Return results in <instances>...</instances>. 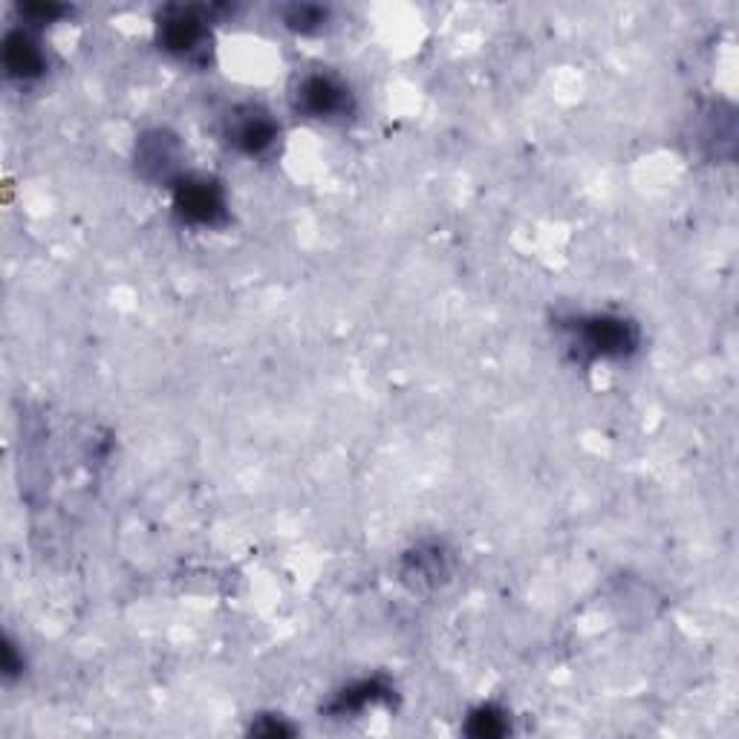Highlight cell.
<instances>
[{
	"instance_id": "6da1fadb",
	"label": "cell",
	"mask_w": 739,
	"mask_h": 739,
	"mask_svg": "<svg viewBox=\"0 0 739 739\" xmlns=\"http://www.w3.org/2000/svg\"><path fill=\"white\" fill-rule=\"evenodd\" d=\"M578 347L590 355H604V359H616V355L633 353L639 344V332L630 320L609 318V315H592L583 318L576 327Z\"/></svg>"
},
{
	"instance_id": "7a4b0ae2",
	"label": "cell",
	"mask_w": 739,
	"mask_h": 739,
	"mask_svg": "<svg viewBox=\"0 0 739 739\" xmlns=\"http://www.w3.org/2000/svg\"><path fill=\"white\" fill-rule=\"evenodd\" d=\"M173 208L182 220L197 222V226H217L226 217V199L217 182L199 177V180H182L177 185Z\"/></svg>"
},
{
	"instance_id": "3957f363",
	"label": "cell",
	"mask_w": 739,
	"mask_h": 739,
	"mask_svg": "<svg viewBox=\"0 0 739 739\" xmlns=\"http://www.w3.org/2000/svg\"><path fill=\"white\" fill-rule=\"evenodd\" d=\"M298 107L313 119H332L350 107V93L332 75H310L298 87Z\"/></svg>"
},
{
	"instance_id": "277c9868",
	"label": "cell",
	"mask_w": 739,
	"mask_h": 739,
	"mask_svg": "<svg viewBox=\"0 0 739 739\" xmlns=\"http://www.w3.org/2000/svg\"><path fill=\"white\" fill-rule=\"evenodd\" d=\"M275 140H278V128H275V122H271L266 113L249 110L246 116L234 119L231 142H234L243 154H249V157H257V154L269 150Z\"/></svg>"
},
{
	"instance_id": "5b68a950",
	"label": "cell",
	"mask_w": 739,
	"mask_h": 739,
	"mask_svg": "<svg viewBox=\"0 0 739 739\" xmlns=\"http://www.w3.org/2000/svg\"><path fill=\"white\" fill-rule=\"evenodd\" d=\"M203 38H206V29H203V21L194 17V12L177 9L171 17H165L162 24L165 50L180 52V56H191V52L203 44Z\"/></svg>"
},
{
	"instance_id": "8992f818",
	"label": "cell",
	"mask_w": 739,
	"mask_h": 739,
	"mask_svg": "<svg viewBox=\"0 0 739 739\" xmlns=\"http://www.w3.org/2000/svg\"><path fill=\"white\" fill-rule=\"evenodd\" d=\"M7 66L9 73L21 75V78H33V75H38L44 70L41 50H38V44H35L26 33L9 35Z\"/></svg>"
},
{
	"instance_id": "52a82bcc",
	"label": "cell",
	"mask_w": 739,
	"mask_h": 739,
	"mask_svg": "<svg viewBox=\"0 0 739 739\" xmlns=\"http://www.w3.org/2000/svg\"><path fill=\"white\" fill-rule=\"evenodd\" d=\"M171 140H165L162 133H157L154 140L142 142V154H140V165L142 168H154L157 173H168V168L173 165V148L168 150Z\"/></svg>"
},
{
	"instance_id": "ba28073f",
	"label": "cell",
	"mask_w": 739,
	"mask_h": 739,
	"mask_svg": "<svg viewBox=\"0 0 739 739\" xmlns=\"http://www.w3.org/2000/svg\"><path fill=\"white\" fill-rule=\"evenodd\" d=\"M506 731V716L494 707H480L476 714H471L469 734L474 737H500Z\"/></svg>"
},
{
	"instance_id": "9c48e42d",
	"label": "cell",
	"mask_w": 739,
	"mask_h": 739,
	"mask_svg": "<svg viewBox=\"0 0 739 739\" xmlns=\"http://www.w3.org/2000/svg\"><path fill=\"white\" fill-rule=\"evenodd\" d=\"M387 688H381L378 682H362L359 688L347 690L344 696L338 699L336 711H359V707H364L367 702H376L378 696H385Z\"/></svg>"
}]
</instances>
